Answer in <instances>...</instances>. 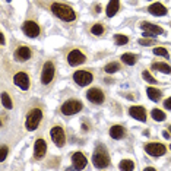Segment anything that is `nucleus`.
Masks as SVG:
<instances>
[{
    "label": "nucleus",
    "mask_w": 171,
    "mask_h": 171,
    "mask_svg": "<svg viewBox=\"0 0 171 171\" xmlns=\"http://www.w3.org/2000/svg\"><path fill=\"white\" fill-rule=\"evenodd\" d=\"M145 151H146V154L152 155V157H161V155L165 154L167 149L162 143H148L145 146Z\"/></svg>",
    "instance_id": "9"
},
{
    "label": "nucleus",
    "mask_w": 171,
    "mask_h": 171,
    "mask_svg": "<svg viewBox=\"0 0 171 171\" xmlns=\"http://www.w3.org/2000/svg\"><path fill=\"white\" fill-rule=\"evenodd\" d=\"M7 152H9L7 146H6V145H3V146H2V157H0V161H2V162L6 159V157H7Z\"/></svg>",
    "instance_id": "32"
},
{
    "label": "nucleus",
    "mask_w": 171,
    "mask_h": 171,
    "mask_svg": "<svg viewBox=\"0 0 171 171\" xmlns=\"http://www.w3.org/2000/svg\"><path fill=\"white\" fill-rule=\"evenodd\" d=\"M168 130H170V133H171V126H170V129H168Z\"/></svg>",
    "instance_id": "37"
},
{
    "label": "nucleus",
    "mask_w": 171,
    "mask_h": 171,
    "mask_svg": "<svg viewBox=\"0 0 171 171\" xmlns=\"http://www.w3.org/2000/svg\"><path fill=\"white\" fill-rule=\"evenodd\" d=\"M50 135H51V139H53V142H54V145H57V146H63V145H64L66 136H64V132H63V129L60 127V126L53 127Z\"/></svg>",
    "instance_id": "8"
},
{
    "label": "nucleus",
    "mask_w": 171,
    "mask_h": 171,
    "mask_svg": "<svg viewBox=\"0 0 171 171\" xmlns=\"http://www.w3.org/2000/svg\"><path fill=\"white\" fill-rule=\"evenodd\" d=\"M13 82H15V85L19 86L21 89H24L26 91L29 88V78L28 75L25 73V72H19V73H16L13 78Z\"/></svg>",
    "instance_id": "11"
},
{
    "label": "nucleus",
    "mask_w": 171,
    "mask_h": 171,
    "mask_svg": "<svg viewBox=\"0 0 171 171\" xmlns=\"http://www.w3.org/2000/svg\"><path fill=\"white\" fill-rule=\"evenodd\" d=\"M31 59V50L28 47H19L15 51V60L18 62H26Z\"/></svg>",
    "instance_id": "15"
},
{
    "label": "nucleus",
    "mask_w": 171,
    "mask_h": 171,
    "mask_svg": "<svg viewBox=\"0 0 171 171\" xmlns=\"http://www.w3.org/2000/svg\"><path fill=\"white\" fill-rule=\"evenodd\" d=\"M142 29H143V35L145 37H155V35H161V34L165 32L161 26H157V25L149 24V22H143Z\"/></svg>",
    "instance_id": "7"
},
{
    "label": "nucleus",
    "mask_w": 171,
    "mask_h": 171,
    "mask_svg": "<svg viewBox=\"0 0 171 171\" xmlns=\"http://www.w3.org/2000/svg\"><path fill=\"white\" fill-rule=\"evenodd\" d=\"M124 129L121 127V126H119V124H116V126H113V127L110 129V136L113 139H121L124 136Z\"/></svg>",
    "instance_id": "20"
},
{
    "label": "nucleus",
    "mask_w": 171,
    "mask_h": 171,
    "mask_svg": "<svg viewBox=\"0 0 171 171\" xmlns=\"http://www.w3.org/2000/svg\"><path fill=\"white\" fill-rule=\"evenodd\" d=\"M154 54H157V56H162V57H165V59H168V51H167L165 48H162V47H157V48H154Z\"/></svg>",
    "instance_id": "29"
},
{
    "label": "nucleus",
    "mask_w": 171,
    "mask_h": 171,
    "mask_svg": "<svg viewBox=\"0 0 171 171\" xmlns=\"http://www.w3.org/2000/svg\"><path fill=\"white\" fill-rule=\"evenodd\" d=\"M7 2H10V0H7Z\"/></svg>",
    "instance_id": "39"
},
{
    "label": "nucleus",
    "mask_w": 171,
    "mask_h": 171,
    "mask_svg": "<svg viewBox=\"0 0 171 171\" xmlns=\"http://www.w3.org/2000/svg\"><path fill=\"white\" fill-rule=\"evenodd\" d=\"M120 168H121V170H133V168H135V164H133L130 159H123V161L120 162Z\"/></svg>",
    "instance_id": "28"
},
{
    "label": "nucleus",
    "mask_w": 171,
    "mask_h": 171,
    "mask_svg": "<svg viewBox=\"0 0 171 171\" xmlns=\"http://www.w3.org/2000/svg\"><path fill=\"white\" fill-rule=\"evenodd\" d=\"M0 41H2V45H5V37H3V34H0Z\"/></svg>",
    "instance_id": "36"
},
{
    "label": "nucleus",
    "mask_w": 171,
    "mask_h": 171,
    "mask_svg": "<svg viewBox=\"0 0 171 171\" xmlns=\"http://www.w3.org/2000/svg\"><path fill=\"white\" fill-rule=\"evenodd\" d=\"M86 97L91 102H95V104H101L104 101V94L102 91L98 89V88H91L88 92H86Z\"/></svg>",
    "instance_id": "14"
},
{
    "label": "nucleus",
    "mask_w": 171,
    "mask_h": 171,
    "mask_svg": "<svg viewBox=\"0 0 171 171\" xmlns=\"http://www.w3.org/2000/svg\"><path fill=\"white\" fill-rule=\"evenodd\" d=\"M146 94L152 101H159V98H161V95H162L159 89H157V88H151V86L146 89Z\"/></svg>",
    "instance_id": "21"
},
{
    "label": "nucleus",
    "mask_w": 171,
    "mask_h": 171,
    "mask_svg": "<svg viewBox=\"0 0 171 171\" xmlns=\"http://www.w3.org/2000/svg\"><path fill=\"white\" fill-rule=\"evenodd\" d=\"M121 62L129 64V66H133L136 63V56L133 53H124L123 56H121Z\"/></svg>",
    "instance_id": "22"
},
{
    "label": "nucleus",
    "mask_w": 171,
    "mask_h": 171,
    "mask_svg": "<svg viewBox=\"0 0 171 171\" xmlns=\"http://www.w3.org/2000/svg\"><path fill=\"white\" fill-rule=\"evenodd\" d=\"M51 12L56 15L59 19L64 21V22H72V21H75V18H76L73 9H72L70 6L63 5V3H53Z\"/></svg>",
    "instance_id": "1"
},
{
    "label": "nucleus",
    "mask_w": 171,
    "mask_h": 171,
    "mask_svg": "<svg viewBox=\"0 0 171 171\" xmlns=\"http://www.w3.org/2000/svg\"><path fill=\"white\" fill-rule=\"evenodd\" d=\"M148 10H149V13L155 15V16H164V15H167V9L162 3H154V5H151L148 7Z\"/></svg>",
    "instance_id": "17"
},
{
    "label": "nucleus",
    "mask_w": 171,
    "mask_h": 171,
    "mask_svg": "<svg viewBox=\"0 0 171 171\" xmlns=\"http://www.w3.org/2000/svg\"><path fill=\"white\" fill-rule=\"evenodd\" d=\"M35 157L37 158H43L44 155H45V151H47V143H45V140H43V139H38L37 142H35Z\"/></svg>",
    "instance_id": "18"
},
{
    "label": "nucleus",
    "mask_w": 171,
    "mask_h": 171,
    "mask_svg": "<svg viewBox=\"0 0 171 171\" xmlns=\"http://www.w3.org/2000/svg\"><path fill=\"white\" fill-rule=\"evenodd\" d=\"M129 114L132 116L133 119L139 120V121H146V110L143 107H139V105H133L129 108Z\"/></svg>",
    "instance_id": "13"
},
{
    "label": "nucleus",
    "mask_w": 171,
    "mask_h": 171,
    "mask_svg": "<svg viewBox=\"0 0 171 171\" xmlns=\"http://www.w3.org/2000/svg\"><path fill=\"white\" fill-rule=\"evenodd\" d=\"M72 162H73V167H75L76 170H82V168H85L86 167V158H85L83 154H81V152H75V154H73Z\"/></svg>",
    "instance_id": "16"
},
{
    "label": "nucleus",
    "mask_w": 171,
    "mask_h": 171,
    "mask_svg": "<svg viewBox=\"0 0 171 171\" xmlns=\"http://www.w3.org/2000/svg\"><path fill=\"white\" fill-rule=\"evenodd\" d=\"M155 43V41H154V40H148V38H140V40H139V44H142V45H151V44H154Z\"/></svg>",
    "instance_id": "33"
},
{
    "label": "nucleus",
    "mask_w": 171,
    "mask_h": 171,
    "mask_svg": "<svg viewBox=\"0 0 171 171\" xmlns=\"http://www.w3.org/2000/svg\"><path fill=\"white\" fill-rule=\"evenodd\" d=\"M119 7H120V2L119 0H110V3H108V6H107V16L108 18H113L114 15L119 12Z\"/></svg>",
    "instance_id": "19"
},
{
    "label": "nucleus",
    "mask_w": 171,
    "mask_h": 171,
    "mask_svg": "<svg viewBox=\"0 0 171 171\" xmlns=\"http://www.w3.org/2000/svg\"><path fill=\"white\" fill-rule=\"evenodd\" d=\"M2 102H3V105H5L6 108H12V107H13V102H12L10 97L6 94V92H3V94H2Z\"/></svg>",
    "instance_id": "26"
},
{
    "label": "nucleus",
    "mask_w": 171,
    "mask_h": 171,
    "mask_svg": "<svg viewBox=\"0 0 171 171\" xmlns=\"http://www.w3.org/2000/svg\"><path fill=\"white\" fill-rule=\"evenodd\" d=\"M22 29H24V32L31 38H35L40 35V26H38V24H35L34 21H26L24 24V28Z\"/></svg>",
    "instance_id": "12"
},
{
    "label": "nucleus",
    "mask_w": 171,
    "mask_h": 171,
    "mask_svg": "<svg viewBox=\"0 0 171 171\" xmlns=\"http://www.w3.org/2000/svg\"><path fill=\"white\" fill-rule=\"evenodd\" d=\"M54 78V64L51 62H47L43 66V72H41V82L44 85H48Z\"/></svg>",
    "instance_id": "6"
},
{
    "label": "nucleus",
    "mask_w": 171,
    "mask_h": 171,
    "mask_svg": "<svg viewBox=\"0 0 171 171\" xmlns=\"http://www.w3.org/2000/svg\"><path fill=\"white\" fill-rule=\"evenodd\" d=\"M41 119H43V111L40 108H34V110H31L28 113V116H26V123H25V126H26L28 130H35V129L38 127L40 121H41Z\"/></svg>",
    "instance_id": "3"
},
{
    "label": "nucleus",
    "mask_w": 171,
    "mask_h": 171,
    "mask_svg": "<svg viewBox=\"0 0 171 171\" xmlns=\"http://www.w3.org/2000/svg\"><path fill=\"white\" fill-rule=\"evenodd\" d=\"M152 67L159 72H162V73H171V67L168 66V64H165V63H154Z\"/></svg>",
    "instance_id": "24"
},
{
    "label": "nucleus",
    "mask_w": 171,
    "mask_h": 171,
    "mask_svg": "<svg viewBox=\"0 0 171 171\" xmlns=\"http://www.w3.org/2000/svg\"><path fill=\"white\" fill-rule=\"evenodd\" d=\"M67 62H69L70 66H78V64L85 62V54L79 51V50H72L69 53V56H67Z\"/></svg>",
    "instance_id": "10"
},
{
    "label": "nucleus",
    "mask_w": 171,
    "mask_h": 171,
    "mask_svg": "<svg viewBox=\"0 0 171 171\" xmlns=\"http://www.w3.org/2000/svg\"><path fill=\"white\" fill-rule=\"evenodd\" d=\"M162 136H164L165 139H170V133H168V132H162Z\"/></svg>",
    "instance_id": "35"
},
{
    "label": "nucleus",
    "mask_w": 171,
    "mask_h": 171,
    "mask_svg": "<svg viewBox=\"0 0 171 171\" xmlns=\"http://www.w3.org/2000/svg\"><path fill=\"white\" fill-rule=\"evenodd\" d=\"M114 41H116V44H119V45H126L129 43V38L126 35L117 34V35H114Z\"/></svg>",
    "instance_id": "25"
},
{
    "label": "nucleus",
    "mask_w": 171,
    "mask_h": 171,
    "mask_svg": "<svg viewBox=\"0 0 171 171\" xmlns=\"http://www.w3.org/2000/svg\"><path fill=\"white\" fill-rule=\"evenodd\" d=\"M170 149H171V145H170Z\"/></svg>",
    "instance_id": "38"
},
{
    "label": "nucleus",
    "mask_w": 171,
    "mask_h": 171,
    "mask_svg": "<svg viewBox=\"0 0 171 171\" xmlns=\"http://www.w3.org/2000/svg\"><path fill=\"white\" fill-rule=\"evenodd\" d=\"M164 107H165L167 110H171V97L165 100V102H164Z\"/></svg>",
    "instance_id": "34"
},
{
    "label": "nucleus",
    "mask_w": 171,
    "mask_h": 171,
    "mask_svg": "<svg viewBox=\"0 0 171 171\" xmlns=\"http://www.w3.org/2000/svg\"><path fill=\"white\" fill-rule=\"evenodd\" d=\"M91 32L94 34V35H101V34L104 32V28H102V25L100 24H97L92 26V29H91Z\"/></svg>",
    "instance_id": "31"
},
{
    "label": "nucleus",
    "mask_w": 171,
    "mask_h": 171,
    "mask_svg": "<svg viewBox=\"0 0 171 171\" xmlns=\"http://www.w3.org/2000/svg\"><path fill=\"white\" fill-rule=\"evenodd\" d=\"M92 79H94L92 73H89V72H86V70H78L73 73V81L79 86L89 85L91 82H92Z\"/></svg>",
    "instance_id": "5"
},
{
    "label": "nucleus",
    "mask_w": 171,
    "mask_h": 171,
    "mask_svg": "<svg viewBox=\"0 0 171 171\" xmlns=\"http://www.w3.org/2000/svg\"><path fill=\"white\" fill-rule=\"evenodd\" d=\"M92 162H94V165L97 168H105V167H108L110 157H108V154H107V151H105V148L97 146L94 155H92Z\"/></svg>",
    "instance_id": "2"
},
{
    "label": "nucleus",
    "mask_w": 171,
    "mask_h": 171,
    "mask_svg": "<svg viewBox=\"0 0 171 171\" xmlns=\"http://www.w3.org/2000/svg\"><path fill=\"white\" fill-rule=\"evenodd\" d=\"M151 116H152V119L157 120V121H164V120H165V113H164L162 110L154 108L151 111Z\"/></svg>",
    "instance_id": "23"
},
{
    "label": "nucleus",
    "mask_w": 171,
    "mask_h": 171,
    "mask_svg": "<svg viewBox=\"0 0 171 171\" xmlns=\"http://www.w3.org/2000/svg\"><path fill=\"white\" fill-rule=\"evenodd\" d=\"M120 69V66H119V63H116V62H113V63H108L107 66L104 67V70L107 72V73H114V72H117Z\"/></svg>",
    "instance_id": "27"
},
{
    "label": "nucleus",
    "mask_w": 171,
    "mask_h": 171,
    "mask_svg": "<svg viewBox=\"0 0 171 171\" xmlns=\"http://www.w3.org/2000/svg\"><path fill=\"white\" fill-rule=\"evenodd\" d=\"M82 102L78 100H67L64 104L62 105V113L66 114V116H72V114L79 113L82 110Z\"/></svg>",
    "instance_id": "4"
},
{
    "label": "nucleus",
    "mask_w": 171,
    "mask_h": 171,
    "mask_svg": "<svg viewBox=\"0 0 171 171\" xmlns=\"http://www.w3.org/2000/svg\"><path fill=\"white\" fill-rule=\"evenodd\" d=\"M142 76H143V79H145L146 82H149V83H157V79H155V78H154V76H152L149 72L145 70L142 73Z\"/></svg>",
    "instance_id": "30"
}]
</instances>
